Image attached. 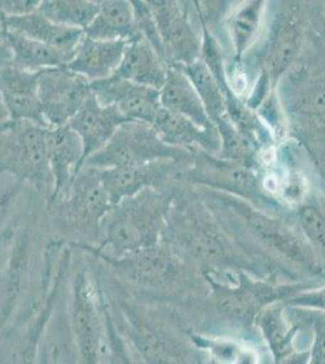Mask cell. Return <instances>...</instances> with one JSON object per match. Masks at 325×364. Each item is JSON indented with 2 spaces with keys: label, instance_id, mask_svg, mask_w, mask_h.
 Segmentation results:
<instances>
[{
  "label": "cell",
  "instance_id": "obj_19",
  "mask_svg": "<svg viewBox=\"0 0 325 364\" xmlns=\"http://www.w3.org/2000/svg\"><path fill=\"white\" fill-rule=\"evenodd\" d=\"M1 28L9 32L22 34L61 51L73 58L79 46L85 37L82 29L70 28L58 25L44 16L39 10L23 16L1 17Z\"/></svg>",
  "mask_w": 325,
  "mask_h": 364
},
{
  "label": "cell",
  "instance_id": "obj_8",
  "mask_svg": "<svg viewBox=\"0 0 325 364\" xmlns=\"http://www.w3.org/2000/svg\"><path fill=\"white\" fill-rule=\"evenodd\" d=\"M48 129L27 120L0 125V173L26 182L46 203L54 191L46 154Z\"/></svg>",
  "mask_w": 325,
  "mask_h": 364
},
{
  "label": "cell",
  "instance_id": "obj_3",
  "mask_svg": "<svg viewBox=\"0 0 325 364\" xmlns=\"http://www.w3.org/2000/svg\"><path fill=\"white\" fill-rule=\"evenodd\" d=\"M161 240L201 274L244 271L254 277L267 279L214 211L196 195L174 190Z\"/></svg>",
  "mask_w": 325,
  "mask_h": 364
},
{
  "label": "cell",
  "instance_id": "obj_31",
  "mask_svg": "<svg viewBox=\"0 0 325 364\" xmlns=\"http://www.w3.org/2000/svg\"><path fill=\"white\" fill-rule=\"evenodd\" d=\"M264 15V3L251 1L232 14L228 22L230 39L235 46V56L243 58L259 32Z\"/></svg>",
  "mask_w": 325,
  "mask_h": 364
},
{
  "label": "cell",
  "instance_id": "obj_30",
  "mask_svg": "<svg viewBox=\"0 0 325 364\" xmlns=\"http://www.w3.org/2000/svg\"><path fill=\"white\" fill-rule=\"evenodd\" d=\"M38 10L55 23L85 32L97 15L99 0H43Z\"/></svg>",
  "mask_w": 325,
  "mask_h": 364
},
{
  "label": "cell",
  "instance_id": "obj_22",
  "mask_svg": "<svg viewBox=\"0 0 325 364\" xmlns=\"http://www.w3.org/2000/svg\"><path fill=\"white\" fill-rule=\"evenodd\" d=\"M153 128L165 145L186 151L214 154L220 151L218 133H211L198 127L192 120L161 107L153 122Z\"/></svg>",
  "mask_w": 325,
  "mask_h": 364
},
{
  "label": "cell",
  "instance_id": "obj_20",
  "mask_svg": "<svg viewBox=\"0 0 325 364\" xmlns=\"http://www.w3.org/2000/svg\"><path fill=\"white\" fill-rule=\"evenodd\" d=\"M169 68L156 50L139 36L128 43L123 60L112 77L161 90Z\"/></svg>",
  "mask_w": 325,
  "mask_h": 364
},
{
  "label": "cell",
  "instance_id": "obj_17",
  "mask_svg": "<svg viewBox=\"0 0 325 364\" xmlns=\"http://www.w3.org/2000/svg\"><path fill=\"white\" fill-rule=\"evenodd\" d=\"M297 15L294 6H288L278 15L272 28L264 61L268 83H276L300 53L302 25Z\"/></svg>",
  "mask_w": 325,
  "mask_h": 364
},
{
  "label": "cell",
  "instance_id": "obj_37",
  "mask_svg": "<svg viewBox=\"0 0 325 364\" xmlns=\"http://www.w3.org/2000/svg\"><path fill=\"white\" fill-rule=\"evenodd\" d=\"M309 348L305 350H299V351L292 352L289 356L282 358L275 364H309Z\"/></svg>",
  "mask_w": 325,
  "mask_h": 364
},
{
  "label": "cell",
  "instance_id": "obj_5",
  "mask_svg": "<svg viewBox=\"0 0 325 364\" xmlns=\"http://www.w3.org/2000/svg\"><path fill=\"white\" fill-rule=\"evenodd\" d=\"M65 298L70 346L63 353L70 364H102L107 340L102 288L94 259L79 249L73 248Z\"/></svg>",
  "mask_w": 325,
  "mask_h": 364
},
{
  "label": "cell",
  "instance_id": "obj_28",
  "mask_svg": "<svg viewBox=\"0 0 325 364\" xmlns=\"http://www.w3.org/2000/svg\"><path fill=\"white\" fill-rule=\"evenodd\" d=\"M196 348L218 364H260L255 343L230 336H204L191 333Z\"/></svg>",
  "mask_w": 325,
  "mask_h": 364
},
{
  "label": "cell",
  "instance_id": "obj_13",
  "mask_svg": "<svg viewBox=\"0 0 325 364\" xmlns=\"http://www.w3.org/2000/svg\"><path fill=\"white\" fill-rule=\"evenodd\" d=\"M188 166L190 164L168 159L152 161L144 166L100 170V176L112 205H115L142 191L161 190L171 186L170 182L175 181L179 173Z\"/></svg>",
  "mask_w": 325,
  "mask_h": 364
},
{
  "label": "cell",
  "instance_id": "obj_11",
  "mask_svg": "<svg viewBox=\"0 0 325 364\" xmlns=\"http://www.w3.org/2000/svg\"><path fill=\"white\" fill-rule=\"evenodd\" d=\"M169 67L188 66L201 58L202 37L196 32L190 10L182 1H149Z\"/></svg>",
  "mask_w": 325,
  "mask_h": 364
},
{
  "label": "cell",
  "instance_id": "obj_21",
  "mask_svg": "<svg viewBox=\"0 0 325 364\" xmlns=\"http://www.w3.org/2000/svg\"><path fill=\"white\" fill-rule=\"evenodd\" d=\"M127 46L128 42L124 41H95L85 36L66 67L90 83L111 78L123 60Z\"/></svg>",
  "mask_w": 325,
  "mask_h": 364
},
{
  "label": "cell",
  "instance_id": "obj_42",
  "mask_svg": "<svg viewBox=\"0 0 325 364\" xmlns=\"http://www.w3.org/2000/svg\"><path fill=\"white\" fill-rule=\"evenodd\" d=\"M323 36L325 37V23L323 25Z\"/></svg>",
  "mask_w": 325,
  "mask_h": 364
},
{
  "label": "cell",
  "instance_id": "obj_26",
  "mask_svg": "<svg viewBox=\"0 0 325 364\" xmlns=\"http://www.w3.org/2000/svg\"><path fill=\"white\" fill-rule=\"evenodd\" d=\"M39 199L26 182L0 173V238L13 231Z\"/></svg>",
  "mask_w": 325,
  "mask_h": 364
},
{
  "label": "cell",
  "instance_id": "obj_4",
  "mask_svg": "<svg viewBox=\"0 0 325 364\" xmlns=\"http://www.w3.org/2000/svg\"><path fill=\"white\" fill-rule=\"evenodd\" d=\"M87 254L95 257L129 295L140 301L175 306L206 295L209 290L203 274L187 265L163 240L123 257Z\"/></svg>",
  "mask_w": 325,
  "mask_h": 364
},
{
  "label": "cell",
  "instance_id": "obj_6",
  "mask_svg": "<svg viewBox=\"0 0 325 364\" xmlns=\"http://www.w3.org/2000/svg\"><path fill=\"white\" fill-rule=\"evenodd\" d=\"M173 186L144 190L112 207L105 219L97 247L70 245L82 252L123 257L161 243L173 202Z\"/></svg>",
  "mask_w": 325,
  "mask_h": 364
},
{
  "label": "cell",
  "instance_id": "obj_7",
  "mask_svg": "<svg viewBox=\"0 0 325 364\" xmlns=\"http://www.w3.org/2000/svg\"><path fill=\"white\" fill-rule=\"evenodd\" d=\"M112 207L100 170L82 166L66 190L46 204V225L66 245L97 247Z\"/></svg>",
  "mask_w": 325,
  "mask_h": 364
},
{
  "label": "cell",
  "instance_id": "obj_36",
  "mask_svg": "<svg viewBox=\"0 0 325 364\" xmlns=\"http://www.w3.org/2000/svg\"><path fill=\"white\" fill-rule=\"evenodd\" d=\"M13 63V55L5 37L4 29L0 27V68Z\"/></svg>",
  "mask_w": 325,
  "mask_h": 364
},
{
  "label": "cell",
  "instance_id": "obj_27",
  "mask_svg": "<svg viewBox=\"0 0 325 364\" xmlns=\"http://www.w3.org/2000/svg\"><path fill=\"white\" fill-rule=\"evenodd\" d=\"M4 32L13 55V65L21 70L41 72L67 66L72 60L61 51L22 34Z\"/></svg>",
  "mask_w": 325,
  "mask_h": 364
},
{
  "label": "cell",
  "instance_id": "obj_9",
  "mask_svg": "<svg viewBox=\"0 0 325 364\" xmlns=\"http://www.w3.org/2000/svg\"><path fill=\"white\" fill-rule=\"evenodd\" d=\"M194 154L186 149L165 145L153 125L128 120L120 127L107 145L91 156L82 166L95 169H113L144 166L158 161H175L191 164Z\"/></svg>",
  "mask_w": 325,
  "mask_h": 364
},
{
  "label": "cell",
  "instance_id": "obj_38",
  "mask_svg": "<svg viewBox=\"0 0 325 364\" xmlns=\"http://www.w3.org/2000/svg\"><path fill=\"white\" fill-rule=\"evenodd\" d=\"M13 231L10 232V233L6 235V236L1 237V238H0V265H1V262H3V259H4L5 252H6V247H8L9 238H10V236H11Z\"/></svg>",
  "mask_w": 325,
  "mask_h": 364
},
{
  "label": "cell",
  "instance_id": "obj_41",
  "mask_svg": "<svg viewBox=\"0 0 325 364\" xmlns=\"http://www.w3.org/2000/svg\"><path fill=\"white\" fill-rule=\"evenodd\" d=\"M58 364H70V360H67L66 357L61 355V348H60V357H58Z\"/></svg>",
  "mask_w": 325,
  "mask_h": 364
},
{
  "label": "cell",
  "instance_id": "obj_23",
  "mask_svg": "<svg viewBox=\"0 0 325 364\" xmlns=\"http://www.w3.org/2000/svg\"><path fill=\"white\" fill-rule=\"evenodd\" d=\"M161 106L179 113L211 133H218L214 122L206 112L202 100L188 77L176 67H170L165 83L159 90Z\"/></svg>",
  "mask_w": 325,
  "mask_h": 364
},
{
  "label": "cell",
  "instance_id": "obj_40",
  "mask_svg": "<svg viewBox=\"0 0 325 364\" xmlns=\"http://www.w3.org/2000/svg\"><path fill=\"white\" fill-rule=\"evenodd\" d=\"M201 364H218L215 360H211L209 357L206 356V353H204V356H203L202 363Z\"/></svg>",
  "mask_w": 325,
  "mask_h": 364
},
{
  "label": "cell",
  "instance_id": "obj_32",
  "mask_svg": "<svg viewBox=\"0 0 325 364\" xmlns=\"http://www.w3.org/2000/svg\"><path fill=\"white\" fill-rule=\"evenodd\" d=\"M288 314L302 329L311 334L309 364H325V314L290 306H288Z\"/></svg>",
  "mask_w": 325,
  "mask_h": 364
},
{
  "label": "cell",
  "instance_id": "obj_2",
  "mask_svg": "<svg viewBox=\"0 0 325 364\" xmlns=\"http://www.w3.org/2000/svg\"><path fill=\"white\" fill-rule=\"evenodd\" d=\"M95 267L117 326L144 364L202 363L204 353L175 307L132 298L97 260Z\"/></svg>",
  "mask_w": 325,
  "mask_h": 364
},
{
  "label": "cell",
  "instance_id": "obj_14",
  "mask_svg": "<svg viewBox=\"0 0 325 364\" xmlns=\"http://www.w3.org/2000/svg\"><path fill=\"white\" fill-rule=\"evenodd\" d=\"M91 91L103 106H114L127 120L153 124L161 109L159 90L111 77L91 83Z\"/></svg>",
  "mask_w": 325,
  "mask_h": 364
},
{
  "label": "cell",
  "instance_id": "obj_12",
  "mask_svg": "<svg viewBox=\"0 0 325 364\" xmlns=\"http://www.w3.org/2000/svg\"><path fill=\"white\" fill-rule=\"evenodd\" d=\"M91 92L90 82L66 66L41 70L38 95L46 127L68 125Z\"/></svg>",
  "mask_w": 325,
  "mask_h": 364
},
{
  "label": "cell",
  "instance_id": "obj_1",
  "mask_svg": "<svg viewBox=\"0 0 325 364\" xmlns=\"http://www.w3.org/2000/svg\"><path fill=\"white\" fill-rule=\"evenodd\" d=\"M203 277L209 286L208 293L174 306L191 333L237 336L250 343L261 341L256 322L265 309L324 283H277L244 271L204 273Z\"/></svg>",
  "mask_w": 325,
  "mask_h": 364
},
{
  "label": "cell",
  "instance_id": "obj_29",
  "mask_svg": "<svg viewBox=\"0 0 325 364\" xmlns=\"http://www.w3.org/2000/svg\"><path fill=\"white\" fill-rule=\"evenodd\" d=\"M176 68L181 70L188 77L198 95L202 100L206 112L214 123L220 118L227 116L226 96L223 87L202 58H198L197 61H194L188 66Z\"/></svg>",
  "mask_w": 325,
  "mask_h": 364
},
{
  "label": "cell",
  "instance_id": "obj_16",
  "mask_svg": "<svg viewBox=\"0 0 325 364\" xmlns=\"http://www.w3.org/2000/svg\"><path fill=\"white\" fill-rule=\"evenodd\" d=\"M39 72L8 65L0 68V94L10 120H27L46 127L38 95Z\"/></svg>",
  "mask_w": 325,
  "mask_h": 364
},
{
  "label": "cell",
  "instance_id": "obj_35",
  "mask_svg": "<svg viewBox=\"0 0 325 364\" xmlns=\"http://www.w3.org/2000/svg\"><path fill=\"white\" fill-rule=\"evenodd\" d=\"M39 5L41 0H0V18L23 16L36 11Z\"/></svg>",
  "mask_w": 325,
  "mask_h": 364
},
{
  "label": "cell",
  "instance_id": "obj_25",
  "mask_svg": "<svg viewBox=\"0 0 325 364\" xmlns=\"http://www.w3.org/2000/svg\"><path fill=\"white\" fill-rule=\"evenodd\" d=\"M85 36L95 41L132 42L141 36L137 31L132 1L99 0V11L85 29Z\"/></svg>",
  "mask_w": 325,
  "mask_h": 364
},
{
  "label": "cell",
  "instance_id": "obj_15",
  "mask_svg": "<svg viewBox=\"0 0 325 364\" xmlns=\"http://www.w3.org/2000/svg\"><path fill=\"white\" fill-rule=\"evenodd\" d=\"M125 122L128 120L114 106H103L91 92L82 108L68 123L82 141V166L91 156L107 145Z\"/></svg>",
  "mask_w": 325,
  "mask_h": 364
},
{
  "label": "cell",
  "instance_id": "obj_18",
  "mask_svg": "<svg viewBox=\"0 0 325 364\" xmlns=\"http://www.w3.org/2000/svg\"><path fill=\"white\" fill-rule=\"evenodd\" d=\"M46 154L54 180V191L48 200L50 202L66 190L82 170L84 154L82 141L70 125L49 128L46 133Z\"/></svg>",
  "mask_w": 325,
  "mask_h": 364
},
{
  "label": "cell",
  "instance_id": "obj_33",
  "mask_svg": "<svg viewBox=\"0 0 325 364\" xmlns=\"http://www.w3.org/2000/svg\"><path fill=\"white\" fill-rule=\"evenodd\" d=\"M103 299H105V312H106L107 340H106V350H105L102 364H144V360H141L139 355L134 351L132 345L129 343L119 327L117 326L105 294H103Z\"/></svg>",
  "mask_w": 325,
  "mask_h": 364
},
{
  "label": "cell",
  "instance_id": "obj_34",
  "mask_svg": "<svg viewBox=\"0 0 325 364\" xmlns=\"http://www.w3.org/2000/svg\"><path fill=\"white\" fill-rule=\"evenodd\" d=\"M288 306L325 314V283L304 290L285 302Z\"/></svg>",
  "mask_w": 325,
  "mask_h": 364
},
{
  "label": "cell",
  "instance_id": "obj_24",
  "mask_svg": "<svg viewBox=\"0 0 325 364\" xmlns=\"http://www.w3.org/2000/svg\"><path fill=\"white\" fill-rule=\"evenodd\" d=\"M256 328L261 341L267 348L268 353H271L273 364L292 352L302 350L297 346V336L307 331L289 316L285 302H278L265 309L260 314Z\"/></svg>",
  "mask_w": 325,
  "mask_h": 364
},
{
  "label": "cell",
  "instance_id": "obj_10",
  "mask_svg": "<svg viewBox=\"0 0 325 364\" xmlns=\"http://www.w3.org/2000/svg\"><path fill=\"white\" fill-rule=\"evenodd\" d=\"M187 181L206 190L244 199L260 208L266 199L259 178L249 166L215 158L206 152H194L193 161L176 176L175 181Z\"/></svg>",
  "mask_w": 325,
  "mask_h": 364
},
{
  "label": "cell",
  "instance_id": "obj_39",
  "mask_svg": "<svg viewBox=\"0 0 325 364\" xmlns=\"http://www.w3.org/2000/svg\"><path fill=\"white\" fill-rule=\"evenodd\" d=\"M10 119H9L8 111L5 108L4 101H3V97L0 94V125L5 124Z\"/></svg>",
  "mask_w": 325,
  "mask_h": 364
}]
</instances>
